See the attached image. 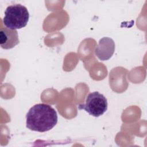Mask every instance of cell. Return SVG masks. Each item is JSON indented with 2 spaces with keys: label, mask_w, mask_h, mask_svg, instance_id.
Here are the masks:
<instances>
[{
  "label": "cell",
  "mask_w": 147,
  "mask_h": 147,
  "mask_svg": "<svg viewBox=\"0 0 147 147\" xmlns=\"http://www.w3.org/2000/svg\"><path fill=\"white\" fill-rule=\"evenodd\" d=\"M18 43V35L16 30L7 28L1 29L0 45L2 48L5 49H11Z\"/></svg>",
  "instance_id": "cell-5"
},
{
  "label": "cell",
  "mask_w": 147,
  "mask_h": 147,
  "mask_svg": "<svg viewBox=\"0 0 147 147\" xmlns=\"http://www.w3.org/2000/svg\"><path fill=\"white\" fill-rule=\"evenodd\" d=\"M57 119V113L51 106L45 103L36 104L26 114V127L38 132L47 131L56 125Z\"/></svg>",
  "instance_id": "cell-1"
},
{
  "label": "cell",
  "mask_w": 147,
  "mask_h": 147,
  "mask_svg": "<svg viewBox=\"0 0 147 147\" xmlns=\"http://www.w3.org/2000/svg\"><path fill=\"white\" fill-rule=\"evenodd\" d=\"M115 51V43L109 37H103L99 40L98 45L95 49V55L100 60H107L110 59Z\"/></svg>",
  "instance_id": "cell-4"
},
{
  "label": "cell",
  "mask_w": 147,
  "mask_h": 147,
  "mask_svg": "<svg viewBox=\"0 0 147 147\" xmlns=\"http://www.w3.org/2000/svg\"><path fill=\"white\" fill-rule=\"evenodd\" d=\"M29 18V13L25 6L21 4H14L6 8L3 23L6 28L16 30L25 27Z\"/></svg>",
  "instance_id": "cell-2"
},
{
  "label": "cell",
  "mask_w": 147,
  "mask_h": 147,
  "mask_svg": "<svg viewBox=\"0 0 147 147\" xmlns=\"http://www.w3.org/2000/svg\"><path fill=\"white\" fill-rule=\"evenodd\" d=\"M107 101L106 97L98 91L90 93L86 97V103L80 104L78 109H83L90 115L98 117L103 115L107 109Z\"/></svg>",
  "instance_id": "cell-3"
}]
</instances>
